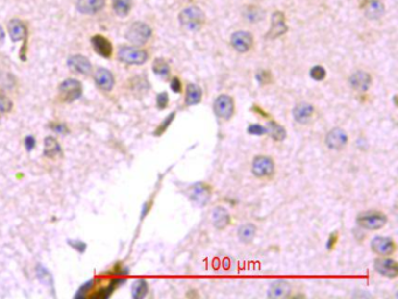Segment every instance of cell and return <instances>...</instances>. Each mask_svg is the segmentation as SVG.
<instances>
[{
  "label": "cell",
  "instance_id": "cell-1",
  "mask_svg": "<svg viewBox=\"0 0 398 299\" xmlns=\"http://www.w3.org/2000/svg\"><path fill=\"white\" fill-rule=\"evenodd\" d=\"M388 222V216L381 210H366L360 213L356 218L359 227L366 230H378L383 228Z\"/></svg>",
  "mask_w": 398,
  "mask_h": 299
},
{
  "label": "cell",
  "instance_id": "cell-2",
  "mask_svg": "<svg viewBox=\"0 0 398 299\" xmlns=\"http://www.w3.org/2000/svg\"><path fill=\"white\" fill-rule=\"evenodd\" d=\"M179 21L186 29L199 30L204 24V13L197 6H191L180 12Z\"/></svg>",
  "mask_w": 398,
  "mask_h": 299
},
{
  "label": "cell",
  "instance_id": "cell-3",
  "mask_svg": "<svg viewBox=\"0 0 398 299\" xmlns=\"http://www.w3.org/2000/svg\"><path fill=\"white\" fill-rule=\"evenodd\" d=\"M251 172L256 178H271L275 172L274 159L269 155H256L251 164Z\"/></svg>",
  "mask_w": 398,
  "mask_h": 299
},
{
  "label": "cell",
  "instance_id": "cell-4",
  "mask_svg": "<svg viewBox=\"0 0 398 299\" xmlns=\"http://www.w3.org/2000/svg\"><path fill=\"white\" fill-rule=\"evenodd\" d=\"M213 110L214 114L220 120H231L232 116L235 114V100L231 96L226 95V94H222V95L217 96L216 100H214Z\"/></svg>",
  "mask_w": 398,
  "mask_h": 299
},
{
  "label": "cell",
  "instance_id": "cell-5",
  "mask_svg": "<svg viewBox=\"0 0 398 299\" xmlns=\"http://www.w3.org/2000/svg\"><path fill=\"white\" fill-rule=\"evenodd\" d=\"M152 35V29L144 23H134L126 32V39L136 46L145 45Z\"/></svg>",
  "mask_w": 398,
  "mask_h": 299
},
{
  "label": "cell",
  "instance_id": "cell-6",
  "mask_svg": "<svg viewBox=\"0 0 398 299\" xmlns=\"http://www.w3.org/2000/svg\"><path fill=\"white\" fill-rule=\"evenodd\" d=\"M118 59L126 65H143L148 61L149 55L144 50L123 46L118 50Z\"/></svg>",
  "mask_w": 398,
  "mask_h": 299
},
{
  "label": "cell",
  "instance_id": "cell-7",
  "mask_svg": "<svg viewBox=\"0 0 398 299\" xmlns=\"http://www.w3.org/2000/svg\"><path fill=\"white\" fill-rule=\"evenodd\" d=\"M373 269L381 276L385 278L394 279L398 276V265L397 262L393 258H389V256H379L373 262Z\"/></svg>",
  "mask_w": 398,
  "mask_h": 299
},
{
  "label": "cell",
  "instance_id": "cell-8",
  "mask_svg": "<svg viewBox=\"0 0 398 299\" xmlns=\"http://www.w3.org/2000/svg\"><path fill=\"white\" fill-rule=\"evenodd\" d=\"M324 144L332 151H341L348 144L347 132L341 127H333L326 135Z\"/></svg>",
  "mask_w": 398,
  "mask_h": 299
},
{
  "label": "cell",
  "instance_id": "cell-9",
  "mask_svg": "<svg viewBox=\"0 0 398 299\" xmlns=\"http://www.w3.org/2000/svg\"><path fill=\"white\" fill-rule=\"evenodd\" d=\"M213 188L212 186L206 184V182H197L192 186L191 193V200L199 207H204L212 199Z\"/></svg>",
  "mask_w": 398,
  "mask_h": 299
},
{
  "label": "cell",
  "instance_id": "cell-10",
  "mask_svg": "<svg viewBox=\"0 0 398 299\" xmlns=\"http://www.w3.org/2000/svg\"><path fill=\"white\" fill-rule=\"evenodd\" d=\"M60 94L64 102L72 103L78 100L82 95V84L81 82L75 78H68L63 81L60 85Z\"/></svg>",
  "mask_w": 398,
  "mask_h": 299
},
{
  "label": "cell",
  "instance_id": "cell-11",
  "mask_svg": "<svg viewBox=\"0 0 398 299\" xmlns=\"http://www.w3.org/2000/svg\"><path fill=\"white\" fill-rule=\"evenodd\" d=\"M373 254L378 256H391L396 251V243L391 237L388 236H375L370 243Z\"/></svg>",
  "mask_w": 398,
  "mask_h": 299
},
{
  "label": "cell",
  "instance_id": "cell-12",
  "mask_svg": "<svg viewBox=\"0 0 398 299\" xmlns=\"http://www.w3.org/2000/svg\"><path fill=\"white\" fill-rule=\"evenodd\" d=\"M315 108L308 102H300L292 110L293 120L300 125H307L313 121Z\"/></svg>",
  "mask_w": 398,
  "mask_h": 299
},
{
  "label": "cell",
  "instance_id": "cell-13",
  "mask_svg": "<svg viewBox=\"0 0 398 299\" xmlns=\"http://www.w3.org/2000/svg\"><path fill=\"white\" fill-rule=\"evenodd\" d=\"M230 44L238 53H247L253 46V36L246 30H238L232 33L230 36Z\"/></svg>",
  "mask_w": 398,
  "mask_h": 299
},
{
  "label": "cell",
  "instance_id": "cell-14",
  "mask_svg": "<svg viewBox=\"0 0 398 299\" xmlns=\"http://www.w3.org/2000/svg\"><path fill=\"white\" fill-rule=\"evenodd\" d=\"M287 32V26L285 23V15H284L281 12L277 11L272 14L271 18V27L270 30L266 33L265 38L266 39H277L279 36L284 35Z\"/></svg>",
  "mask_w": 398,
  "mask_h": 299
},
{
  "label": "cell",
  "instance_id": "cell-15",
  "mask_svg": "<svg viewBox=\"0 0 398 299\" xmlns=\"http://www.w3.org/2000/svg\"><path fill=\"white\" fill-rule=\"evenodd\" d=\"M373 78L372 75L369 73L363 72V70H357V72L353 73L349 77V84L353 88L354 90L360 91V93H363V91H367L372 85Z\"/></svg>",
  "mask_w": 398,
  "mask_h": 299
},
{
  "label": "cell",
  "instance_id": "cell-16",
  "mask_svg": "<svg viewBox=\"0 0 398 299\" xmlns=\"http://www.w3.org/2000/svg\"><path fill=\"white\" fill-rule=\"evenodd\" d=\"M291 291H292V286L289 282L283 279L274 280L271 283L270 288L268 290V297L269 298H285L289 297Z\"/></svg>",
  "mask_w": 398,
  "mask_h": 299
},
{
  "label": "cell",
  "instance_id": "cell-17",
  "mask_svg": "<svg viewBox=\"0 0 398 299\" xmlns=\"http://www.w3.org/2000/svg\"><path fill=\"white\" fill-rule=\"evenodd\" d=\"M212 221H213L214 227H215L216 229L223 230V229H225L229 224H230L231 218H230V214H229V212L224 208V207L219 206V207H216V208L213 209Z\"/></svg>",
  "mask_w": 398,
  "mask_h": 299
},
{
  "label": "cell",
  "instance_id": "cell-18",
  "mask_svg": "<svg viewBox=\"0 0 398 299\" xmlns=\"http://www.w3.org/2000/svg\"><path fill=\"white\" fill-rule=\"evenodd\" d=\"M68 67L73 72L87 75L91 70V63L83 55H73L68 59Z\"/></svg>",
  "mask_w": 398,
  "mask_h": 299
},
{
  "label": "cell",
  "instance_id": "cell-19",
  "mask_svg": "<svg viewBox=\"0 0 398 299\" xmlns=\"http://www.w3.org/2000/svg\"><path fill=\"white\" fill-rule=\"evenodd\" d=\"M95 81L100 89L104 91H110L115 85V78L112 73L105 68H100L95 73Z\"/></svg>",
  "mask_w": 398,
  "mask_h": 299
},
{
  "label": "cell",
  "instance_id": "cell-20",
  "mask_svg": "<svg viewBox=\"0 0 398 299\" xmlns=\"http://www.w3.org/2000/svg\"><path fill=\"white\" fill-rule=\"evenodd\" d=\"M91 44L94 46V50L100 56L109 59L112 55V45L108 39L102 35H95L91 38Z\"/></svg>",
  "mask_w": 398,
  "mask_h": 299
},
{
  "label": "cell",
  "instance_id": "cell-21",
  "mask_svg": "<svg viewBox=\"0 0 398 299\" xmlns=\"http://www.w3.org/2000/svg\"><path fill=\"white\" fill-rule=\"evenodd\" d=\"M105 5V0H77L78 12L83 14H95L100 12Z\"/></svg>",
  "mask_w": 398,
  "mask_h": 299
},
{
  "label": "cell",
  "instance_id": "cell-22",
  "mask_svg": "<svg viewBox=\"0 0 398 299\" xmlns=\"http://www.w3.org/2000/svg\"><path fill=\"white\" fill-rule=\"evenodd\" d=\"M202 89L195 83H188L186 87V94H185V104L187 106L198 105L202 100Z\"/></svg>",
  "mask_w": 398,
  "mask_h": 299
},
{
  "label": "cell",
  "instance_id": "cell-23",
  "mask_svg": "<svg viewBox=\"0 0 398 299\" xmlns=\"http://www.w3.org/2000/svg\"><path fill=\"white\" fill-rule=\"evenodd\" d=\"M363 8L364 14L370 20H377L384 13V6L379 0H368Z\"/></svg>",
  "mask_w": 398,
  "mask_h": 299
},
{
  "label": "cell",
  "instance_id": "cell-24",
  "mask_svg": "<svg viewBox=\"0 0 398 299\" xmlns=\"http://www.w3.org/2000/svg\"><path fill=\"white\" fill-rule=\"evenodd\" d=\"M265 127L266 133H268L272 139L275 140V142H283V140L286 138L287 136L286 129L283 125L277 123L275 121H269Z\"/></svg>",
  "mask_w": 398,
  "mask_h": 299
},
{
  "label": "cell",
  "instance_id": "cell-25",
  "mask_svg": "<svg viewBox=\"0 0 398 299\" xmlns=\"http://www.w3.org/2000/svg\"><path fill=\"white\" fill-rule=\"evenodd\" d=\"M257 227L253 224H244L238 228V240L244 245H249L256 237Z\"/></svg>",
  "mask_w": 398,
  "mask_h": 299
},
{
  "label": "cell",
  "instance_id": "cell-26",
  "mask_svg": "<svg viewBox=\"0 0 398 299\" xmlns=\"http://www.w3.org/2000/svg\"><path fill=\"white\" fill-rule=\"evenodd\" d=\"M8 32H10V35L13 41L23 40V39H25L27 35L25 25H24L23 21L18 19H13L10 24H8Z\"/></svg>",
  "mask_w": 398,
  "mask_h": 299
},
{
  "label": "cell",
  "instance_id": "cell-27",
  "mask_svg": "<svg viewBox=\"0 0 398 299\" xmlns=\"http://www.w3.org/2000/svg\"><path fill=\"white\" fill-rule=\"evenodd\" d=\"M44 153L46 157L48 158H55V157H59L62 153V149H61V146L59 143H57V140L53 138V137H47V138L45 139V151Z\"/></svg>",
  "mask_w": 398,
  "mask_h": 299
},
{
  "label": "cell",
  "instance_id": "cell-28",
  "mask_svg": "<svg viewBox=\"0 0 398 299\" xmlns=\"http://www.w3.org/2000/svg\"><path fill=\"white\" fill-rule=\"evenodd\" d=\"M153 73L155 75H158L159 77L164 78V80H167L171 75V67L164 59H157L153 62Z\"/></svg>",
  "mask_w": 398,
  "mask_h": 299
},
{
  "label": "cell",
  "instance_id": "cell-29",
  "mask_svg": "<svg viewBox=\"0 0 398 299\" xmlns=\"http://www.w3.org/2000/svg\"><path fill=\"white\" fill-rule=\"evenodd\" d=\"M149 292V284L146 280L144 279H138L132 284V288H131V295H132V298L134 299H142L148 295Z\"/></svg>",
  "mask_w": 398,
  "mask_h": 299
},
{
  "label": "cell",
  "instance_id": "cell-30",
  "mask_svg": "<svg viewBox=\"0 0 398 299\" xmlns=\"http://www.w3.org/2000/svg\"><path fill=\"white\" fill-rule=\"evenodd\" d=\"M132 6V0H112V7L119 17H125L128 14Z\"/></svg>",
  "mask_w": 398,
  "mask_h": 299
},
{
  "label": "cell",
  "instance_id": "cell-31",
  "mask_svg": "<svg viewBox=\"0 0 398 299\" xmlns=\"http://www.w3.org/2000/svg\"><path fill=\"white\" fill-rule=\"evenodd\" d=\"M244 18L249 23H258L264 18V11L259 7H256V6H249L244 11Z\"/></svg>",
  "mask_w": 398,
  "mask_h": 299
},
{
  "label": "cell",
  "instance_id": "cell-32",
  "mask_svg": "<svg viewBox=\"0 0 398 299\" xmlns=\"http://www.w3.org/2000/svg\"><path fill=\"white\" fill-rule=\"evenodd\" d=\"M174 118H175V112H171V114L162 121V123L157 127V130L154 131V136H161L162 133L166 132V130L168 129V126L172 124Z\"/></svg>",
  "mask_w": 398,
  "mask_h": 299
},
{
  "label": "cell",
  "instance_id": "cell-33",
  "mask_svg": "<svg viewBox=\"0 0 398 299\" xmlns=\"http://www.w3.org/2000/svg\"><path fill=\"white\" fill-rule=\"evenodd\" d=\"M310 75L315 81H323L326 77V69L321 66H314L310 70Z\"/></svg>",
  "mask_w": 398,
  "mask_h": 299
},
{
  "label": "cell",
  "instance_id": "cell-34",
  "mask_svg": "<svg viewBox=\"0 0 398 299\" xmlns=\"http://www.w3.org/2000/svg\"><path fill=\"white\" fill-rule=\"evenodd\" d=\"M38 277L39 279H41L42 283H45L46 285H50L53 284V278H51L50 274L48 273L47 269H45L44 267H38Z\"/></svg>",
  "mask_w": 398,
  "mask_h": 299
},
{
  "label": "cell",
  "instance_id": "cell-35",
  "mask_svg": "<svg viewBox=\"0 0 398 299\" xmlns=\"http://www.w3.org/2000/svg\"><path fill=\"white\" fill-rule=\"evenodd\" d=\"M168 103H170V97H168V94L166 91L159 93L157 95V108L159 110L166 109L168 106Z\"/></svg>",
  "mask_w": 398,
  "mask_h": 299
},
{
  "label": "cell",
  "instance_id": "cell-36",
  "mask_svg": "<svg viewBox=\"0 0 398 299\" xmlns=\"http://www.w3.org/2000/svg\"><path fill=\"white\" fill-rule=\"evenodd\" d=\"M248 133L253 136H263L266 135V127L261 124H251L248 126Z\"/></svg>",
  "mask_w": 398,
  "mask_h": 299
},
{
  "label": "cell",
  "instance_id": "cell-37",
  "mask_svg": "<svg viewBox=\"0 0 398 299\" xmlns=\"http://www.w3.org/2000/svg\"><path fill=\"white\" fill-rule=\"evenodd\" d=\"M256 78L262 85L269 84L272 82V75L270 72H268V70H261V72L257 73Z\"/></svg>",
  "mask_w": 398,
  "mask_h": 299
},
{
  "label": "cell",
  "instance_id": "cell-38",
  "mask_svg": "<svg viewBox=\"0 0 398 299\" xmlns=\"http://www.w3.org/2000/svg\"><path fill=\"white\" fill-rule=\"evenodd\" d=\"M12 100L4 95H0V114H5L12 110Z\"/></svg>",
  "mask_w": 398,
  "mask_h": 299
},
{
  "label": "cell",
  "instance_id": "cell-39",
  "mask_svg": "<svg viewBox=\"0 0 398 299\" xmlns=\"http://www.w3.org/2000/svg\"><path fill=\"white\" fill-rule=\"evenodd\" d=\"M93 286H94V280L90 279V280H89V282L85 283V284H84L83 286H81V288H79L78 292L75 295V298H84V297H85V294H87V292H88L89 290H90L91 288H93Z\"/></svg>",
  "mask_w": 398,
  "mask_h": 299
},
{
  "label": "cell",
  "instance_id": "cell-40",
  "mask_svg": "<svg viewBox=\"0 0 398 299\" xmlns=\"http://www.w3.org/2000/svg\"><path fill=\"white\" fill-rule=\"evenodd\" d=\"M171 89H172L175 94L181 93V91H182L181 81H180L177 77L172 78V81H171Z\"/></svg>",
  "mask_w": 398,
  "mask_h": 299
},
{
  "label": "cell",
  "instance_id": "cell-41",
  "mask_svg": "<svg viewBox=\"0 0 398 299\" xmlns=\"http://www.w3.org/2000/svg\"><path fill=\"white\" fill-rule=\"evenodd\" d=\"M69 245L73 247V248H75L77 251H79L82 254V252H84V250L87 249V245L83 242H81V241H73V240H69L68 241Z\"/></svg>",
  "mask_w": 398,
  "mask_h": 299
},
{
  "label": "cell",
  "instance_id": "cell-42",
  "mask_svg": "<svg viewBox=\"0 0 398 299\" xmlns=\"http://www.w3.org/2000/svg\"><path fill=\"white\" fill-rule=\"evenodd\" d=\"M34 146H35V139L33 138L32 136L26 137V139H25V148H26L27 150H28V151H30V150L34 149Z\"/></svg>",
  "mask_w": 398,
  "mask_h": 299
},
{
  "label": "cell",
  "instance_id": "cell-43",
  "mask_svg": "<svg viewBox=\"0 0 398 299\" xmlns=\"http://www.w3.org/2000/svg\"><path fill=\"white\" fill-rule=\"evenodd\" d=\"M51 129H53L55 132L62 133L66 131V126H64V125H61V124H55V125H51Z\"/></svg>",
  "mask_w": 398,
  "mask_h": 299
},
{
  "label": "cell",
  "instance_id": "cell-44",
  "mask_svg": "<svg viewBox=\"0 0 398 299\" xmlns=\"http://www.w3.org/2000/svg\"><path fill=\"white\" fill-rule=\"evenodd\" d=\"M4 38H5L4 30H2L1 27H0V45H1V44H2V41H4Z\"/></svg>",
  "mask_w": 398,
  "mask_h": 299
}]
</instances>
